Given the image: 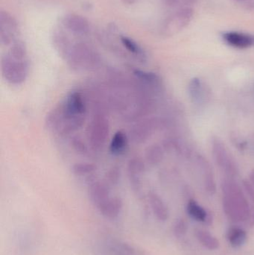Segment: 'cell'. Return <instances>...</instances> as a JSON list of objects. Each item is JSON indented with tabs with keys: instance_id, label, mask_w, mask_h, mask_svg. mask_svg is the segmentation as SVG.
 Returning <instances> with one entry per match:
<instances>
[{
	"instance_id": "cell-1",
	"label": "cell",
	"mask_w": 254,
	"mask_h": 255,
	"mask_svg": "<svg viewBox=\"0 0 254 255\" xmlns=\"http://www.w3.org/2000/svg\"><path fill=\"white\" fill-rule=\"evenodd\" d=\"M222 205L225 215L234 223H248L254 207L249 204L242 187L233 178L222 182Z\"/></svg>"
},
{
	"instance_id": "cell-2",
	"label": "cell",
	"mask_w": 254,
	"mask_h": 255,
	"mask_svg": "<svg viewBox=\"0 0 254 255\" xmlns=\"http://www.w3.org/2000/svg\"><path fill=\"white\" fill-rule=\"evenodd\" d=\"M65 61L70 68L76 71L94 70L101 62L98 52L90 45L83 42L73 43Z\"/></svg>"
},
{
	"instance_id": "cell-3",
	"label": "cell",
	"mask_w": 254,
	"mask_h": 255,
	"mask_svg": "<svg viewBox=\"0 0 254 255\" xmlns=\"http://www.w3.org/2000/svg\"><path fill=\"white\" fill-rule=\"evenodd\" d=\"M110 133V124L105 115L101 112H97L87 127L88 142L91 149L93 151L103 149Z\"/></svg>"
},
{
	"instance_id": "cell-4",
	"label": "cell",
	"mask_w": 254,
	"mask_h": 255,
	"mask_svg": "<svg viewBox=\"0 0 254 255\" xmlns=\"http://www.w3.org/2000/svg\"><path fill=\"white\" fill-rule=\"evenodd\" d=\"M1 71L3 79L11 85H20L28 78L29 64L28 60L14 59L8 54L2 55L1 58Z\"/></svg>"
},
{
	"instance_id": "cell-5",
	"label": "cell",
	"mask_w": 254,
	"mask_h": 255,
	"mask_svg": "<svg viewBox=\"0 0 254 255\" xmlns=\"http://www.w3.org/2000/svg\"><path fill=\"white\" fill-rule=\"evenodd\" d=\"M194 10L192 7H180L166 18L161 25V32L165 37H171L178 34L189 25L193 19Z\"/></svg>"
},
{
	"instance_id": "cell-6",
	"label": "cell",
	"mask_w": 254,
	"mask_h": 255,
	"mask_svg": "<svg viewBox=\"0 0 254 255\" xmlns=\"http://www.w3.org/2000/svg\"><path fill=\"white\" fill-rule=\"evenodd\" d=\"M212 153L216 164L229 178L238 175V166L234 157L227 149L225 143L218 137L213 138L212 140Z\"/></svg>"
},
{
	"instance_id": "cell-7",
	"label": "cell",
	"mask_w": 254,
	"mask_h": 255,
	"mask_svg": "<svg viewBox=\"0 0 254 255\" xmlns=\"http://www.w3.org/2000/svg\"><path fill=\"white\" fill-rule=\"evenodd\" d=\"M162 125V121L158 118H152L143 120L131 128L128 136L134 143H144L152 137V135Z\"/></svg>"
},
{
	"instance_id": "cell-8",
	"label": "cell",
	"mask_w": 254,
	"mask_h": 255,
	"mask_svg": "<svg viewBox=\"0 0 254 255\" xmlns=\"http://www.w3.org/2000/svg\"><path fill=\"white\" fill-rule=\"evenodd\" d=\"M18 22L16 19L6 10L0 12V43L2 46L11 45L18 34Z\"/></svg>"
},
{
	"instance_id": "cell-9",
	"label": "cell",
	"mask_w": 254,
	"mask_h": 255,
	"mask_svg": "<svg viewBox=\"0 0 254 255\" xmlns=\"http://www.w3.org/2000/svg\"><path fill=\"white\" fill-rule=\"evenodd\" d=\"M63 26L72 34L77 36H85L90 31L89 21L82 15L67 13L61 19Z\"/></svg>"
},
{
	"instance_id": "cell-10",
	"label": "cell",
	"mask_w": 254,
	"mask_h": 255,
	"mask_svg": "<svg viewBox=\"0 0 254 255\" xmlns=\"http://www.w3.org/2000/svg\"><path fill=\"white\" fill-rule=\"evenodd\" d=\"M146 172V165L140 157H133L128 161V181L131 189L135 193H140L142 190V177Z\"/></svg>"
},
{
	"instance_id": "cell-11",
	"label": "cell",
	"mask_w": 254,
	"mask_h": 255,
	"mask_svg": "<svg viewBox=\"0 0 254 255\" xmlns=\"http://www.w3.org/2000/svg\"><path fill=\"white\" fill-rule=\"evenodd\" d=\"M224 41L231 47L238 49L254 47V34L240 31H228L222 34Z\"/></svg>"
},
{
	"instance_id": "cell-12",
	"label": "cell",
	"mask_w": 254,
	"mask_h": 255,
	"mask_svg": "<svg viewBox=\"0 0 254 255\" xmlns=\"http://www.w3.org/2000/svg\"><path fill=\"white\" fill-rule=\"evenodd\" d=\"M132 72L136 80L138 81L152 94L159 93L162 90V80L157 73L145 71L137 68L134 69Z\"/></svg>"
},
{
	"instance_id": "cell-13",
	"label": "cell",
	"mask_w": 254,
	"mask_h": 255,
	"mask_svg": "<svg viewBox=\"0 0 254 255\" xmlns=\"http://www.w3.org/2000/svg\"><path fill=\"white\" fill-rule=\"evenodd\" d=\"M88 194L92 203L98 208L111 197L110 187L105 181H95L89 184Z\"/></svg>"
},
{
	"instance_id": "cell-14",
	"label": "cell",
	"mask_w": 254,
	"mask_h": 255,
	"mask_svg": "<svg viewBox=\"0 0 254 255\" xmlns=\"http://www.w3.org/2000/svg\"><path fill=\"white\" fill-rule=\"evenodd\" d=\"M197 163L202 174L203 183L206 191L209 194H214L216 191V184L213 169L210 163L205 157L199 155L197 157Z\"/></svg>"
},
{
	"instance_id": "cell-15",
	"label": "cell",
	"mask_w": 254,
	"mask_h": 255,
	"mask_svg": "<svg viewBox=\"0 0 254 255\" xmlns=\"http://www.w3.org/2000/svg\"><path fill=\"white\" fill-rule=\"evenodd\" d=\"M188 93L192 103L201 105L205 103L208 97V91L204 82L199 78H193L188 85Z\"/></svg>"
},
{
	"instance_id": "cell-16",
	"label": "cell",
	"mask_w": 254,
	"mask_h": 255,
	"mask_svg": "<svg viewBox=\"0 0 254 255\" xmlns=\"http://www.w3.org/2000/svg\"><path fill=\"white\" fill-rule=\"evenodd\" d=\"M122 208H123V202L122 199L115 196L107 199L97 209L99 211L100 214L103 217L109 220H114L119 217V214L122 212Z\"/></svg>"
},
{
	"instance_id": "cell-17",
	"label": "cell",
	"mask_w": 254,
	"mask_h": 255,
	"mask_svg": "<svg viewBox=\"0 0 254 255\" xmlns=\"http://www.w3.org/2000/svg\"><path fill=\"white\" fill-rule=\"evenodd\" d=\"M52 42L55 50L65 60L73 45L68 36L61 30H55L52 35Z\"/></svg>"
},
{
	"instance_id": "cell-18",
	"label": "cell",
	"mask_w": 254,
	"mask_h": 255,
	"mask_svg": "<svg viewBox=\"0 0 254 255\" xmlns=\"http://www.w3.org/2000/svg\"><path fill=\"white\" fill-rule=\"evenodd\" d=\"M188 215L195 221L210 225L212 223L211 214L194 199H189L186 205Z\"/></svg>"
},
{
	"instance_id": "cell-19",
	"label": "cell",
	"mask_w": 254,
	"mask_h": 255,
	"mask_svg": "<svg viewBox=\"0 0 254 255\" xmlns=\"http://www.w3.org/2000/svg\"><path fill=\"white\" fill-rule=\"evenodd\" d=\"M148 197L151 208L156 218L159 221H167L169 219V210L162 198L155 192H150Z\"/></svg>"
},
{
	"instance_id": "cell-20",
	"label": "cell",
	"mask_w": 254,
	"mask_h": 255,
	"mask_svg": "<svg viewBox=\"0 0 254 255\" xmlns=\"http://www.w3.org/2000/svg\"><path fill=\"white\" fill-rule=\"evenodd\" d=\"M119 40L125 50L132 55V56L137 61L143 63L147 60L146 52L137 41L125 35H121L119 37Z\"/></svg>"
},
{
	"instance_id": "cell-21",
	"label": "cell",
	"mask_w": 254,
	"mask_h": 255,
	"mask_svg": "<svg viewBox=\"0 0 254 255\" xmlns=\"http://www.w3.org/2000/svg\"><path fill=\"white\" fill-rule=\"evenodd\" d=\"M129 136L123 130H118L115 133L110 141L109 150L113 155L123 154L128 149Z\"/></svg>"
},
{
	"instance_id": "cell-22",
	"label": "cell",
	"mask_w": 254,
	"mask_h": 255,
	"mask_svg": "<svg viewBox=\"0 0 254 255\" xmlns=\"http://www.w3.org/2000/svg\"><path fill=\"white\" fill-rule=\"evenodd\" d=\"M227 239L233 248L238 249L243 247L248 240L246 231L239 226H234L228 229Z\"/></svg>"
},
{
	"instance_id": "cell-23",
	"label": "cell",
	"mask_w": 254,
	"mask_h": 255,
	"mask_svg": "<svg viewBox=\"0 0 254 255\" xmlns=\"http://www.w3.org/2000/svg\"><path fill=\"white\" fill-rule=\"evenodd\" d=\"M195 237L198 242L207 250L215 251L219 248V241L216 237L204 229H198L195 230Z\"/></svg>"
},
{
	"instance_id": "cell-24",
	"label": "cell",
	"mask_w": 254,
	"mask_h": 255,
	"mask_svg": "<svg viewBox=\"0 0 254 255\" xmlns=\"http://www.w3.org/2000/svg\"><path fill=\"white\" fill-rule=\"evenodd\" d=\"M164 149L162 145L155 143L148 147L146 151V160L150 166H157L164 160Z\"/></svg>"
},
{
	"instance_id": "cell-25",
	"label": "cell",
	"mask_w": 254,
	"mask_h": 255,
	"mask_svg": "<svg viewBox=\"0 0 254 255\" xmlns=\"http://www.w3.org/2000/svg\"><path fill=\"white\" fill-rule=\"evenodd\" d=\"M113 255H145L142 250L127 243H117L112 248Z\"/></svg>"
},
{
	"instance_id": "cell-26",
	"label": "cell",
	"mask_w": 254,
	"mask_h": 255,
	"mask_svg": "<svg viewBox=\"0 0 254 255\" xmlns=\"http://www.w3.org/2000/svg\"><path fill=\"white\" fill-rule=\"evenodd\" d=\"M9 55L14 59L23 61L27 59V48L22 40H16L11 45L8 52Z\"/></svg>"
},
{
	"instance_id": "cell-27",
	"label": "cell",
	"mask_w": 254,
	"mask_h": 255,
	"mask_svg": "<svg viewBox=\"0 0 254 255\" xmlns=\"http://www.w3.org/2000/svg\"><path fill=\"white\" fill-rule=\"evenodd\" d=\"M72 171L76 176H88V175H92L96 171V166L89 163H76L72 167Z\"/></svg>"
},
{
	"instance_id": "cell-28",
	"label": "cell",
	"mask_w": 254,
	"mask_h": 255,
	"mask_svg": "<svg viewBox=\"0 0 254 255\" xmlns=\"http://www.w3.org/2000/svg\"><path fill=\"white\" fill-rule=\"evenodd\" d=\"M121 178V171L119 168L114 166L111 168L110 170L107 172L105 176V182L108 184L110 187L112 186H116L119 183Z\"/></svg>"
},
{
	"instance_id": "cell-29",
	"label": "cell",
	"mask_w": 254,
	"mask_h": 255,
	"mask_svg": "<svg viewBox=\"0 0 254 255\" xmlns=\"http://www.w3.org/2000/svg\"><path fill=\"white\" fill-rule=\"evenodd\" d=\"M187 232V224L183 219H178L173 225V233L176 238H183Z\"/></svg>"
},
{
	"instance_id": "cell-30",
	"label": "cell",
	"mask_w": 254,
	"mask_h": 255,
	"mask_svg": "<svg viewBox=\"0 0 254 255\" xmlns=\"http://www.w3.org/2000/svg\"><path fill=\"white\" fill-rule=\"evenodd\" d=\"M71 143L73 149H74L75 151H76L78 154H82V155H86V154H87V147H86L85 142H83L80 138H73Z\"/></svg>"
},
{
	"instance_id": "cell-31",
	"label": "cell",
	"mask_w": 254,
	"mask_h": 255,
	"mask_svg": "<svg viewBox=\"0 0 254 255\" xmlns=\"http://www.w3.org/2000/svg\"><path fill=\"white\" fill-rule=\"evenodd\" d=\"M243 188L247 197L252 201L254 205V186L252 181L244 180L243 181Z\"/></svg>"
},
{
	"instance_id": "cell-32",
	"label": "cell",
	"mask_w": 254,
	"mask_h": 255,
	"mask_svg": "<svg viewBox=\"0 0 254 255\" xmlns=\"http://www.w3.org/2000/svg\"><path fill=\"white\" fill-rule=\"evenodd\" d=\"M163 3L164 5L168 7H176L180 4H186V0H162Z\"/></svg>"
},
{
	"instance_id": "cell-33",
	"label": "cell",
	"mask_w": 254,
	"mask_h": 255,
	"mask_svg": "<svg viewBox=\"0 0 254 255\" xmlns=\"http://www.w3.org/2000/svg\"><path fill=\"white\" fill-rule=\"evenodd\" d=\"M246 7L248 10H254V0H248V1H246Z\"/></svg>"
},
{
	"instance_id": "cell-34",
	"label": "cell",
	"mask_w": 254,
	"mask_h": 255,
	"mask_svg": "<svg viewBox=\"0 0 254 255\" xmlns=\"http://www.w3.org/2000/svg\"><path fill=\"white\" fill-rule=\"evenodd\" d=\"M124 4H128V5H131V4H135L138 0H122Z\"/></svg>"
},
{
	"instance_id": "cell-35",
	"label": "cell",
	"mask_w": 254,
	"mask_h": 255,
	"mask_svg": "<svg viewBox=\"0 0 254 255\" xmlns=\"http://www.w3.org/2000/svg\"><path fill=\"white\" fill-rule=\"evenodd\" d=\"M250 180L251 181H252V184H253L254 186V169H253V170L252 171V172H251Z\"/></svg>"
},
{
	"instance_id": "cell-36",
	"label": "cell",
	"mask_w": 254,
	"mask_h": 255,
	"mask_svg": "<svg viewBox=\"0 0 254 255\" xmlns=\"http://www.w3.org/2000/svg\"><path fill=\"white\" fill-rule=\"evenodd\" d=\"M197 0H186V4H187V5L188 4H192V3H195V1H196Z\"/></svg>"
},
{
	"instance_id": "cell-37",
	"label": "cell",
	"mask_w": 254,
	"mask_h": 255,
	"mask_svg": "<svg viewBox=\"0 0 254 255\" xmlns=\"http://www.w3.org/2000/svg\"><path fill=\"white\" fill-rule=\"evenodd\" d=\"M236 1H248V0H236Z\"/></svg>"
}]
</instances>
